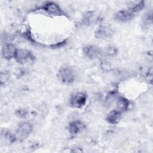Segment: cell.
Instances as JSON below:
<instances>
[{"label":"cell","mask_w":153,"mask_h":153,"mask_svg":"<svg viewBox=\"0 0 153 153\" xmlns=\"http://www.w3.org/2000/svg\"><path fill=\"white\" fill-rule=\"evenodd\" d=\"M57 77L59 81L64 84L72 83L75 78L74 70L69 66H63L58 71Z\"/></svg>","instance_id":"obj_1"},{"label":"cell","mask_w":153,"mask_h":153,"mask_svg":"<svg viewBox=\"0 0 153 153\" xmlns=\"http://www.w3.org/2000/svg\"><path fill=\"white\" fill-rule=\"evenodd\" d=\"M87 95L83 92H75L72 93L69 99V103L71 107L76 109L82 108L86 103Z\"/></svg>","instance_id":"obj_2"},{"label":"cell","mask_w":153,"mask_h":153,"mask_svg":"<svg viewBox=\"0 0 153 153\" xmlns=\"http://www.w3.org/2000/svg\"><path fill=\"white\" fill-rule=\"evenodd\" d=\"M33 130V127L31 123L29 122H23L20 123L16 132V138L19 140H23L27 137L31 133Z\"/></svg>","instance_id":"obj_3"},{"label":"cell","mask_w":153,"mask_h":153,"mask_svg":"<svg viewBox=\"0 0 153 153\" xmlns=\"http://www.w3.org/2000/svg\"><path fill=\"white\" fill-rule=\"evenodd\" d=\"M14 58L18 63L22 64L33 62L34 60V56L32 53L26 49H17Z\"/></svg>","instance_id":"obj_4"},{"label":"cell","mask_w":153,"mask_h":153,"mask_svg":"<svg viewBox=\"0 0 153 153\" xmlns=\"http://www.w3.org/2000/svg\"><path fill=\"white\" fill-rule=\"evenodd\" d=\"M114 34V29L108 26L100 25L94 32V36L98 39H106L111 38Z\"/></svg>","instance_id":"obj_5"},{"label":"cell","mask_w":153,"mask_h":153,"mask_svg":"<svg viewBox=\"0 0 153 153\" xmlns=\"http://www.w3.org/2000/svg\"><path fill=\"white\" fill-rule=\"evenodd\" d=\"M41 9L48 14L55 16H66V14L62 11L60 7L53 2H47L44 4Z\"/></svg>","instance_id":"obj_6"},{"label":"cell","mask_w":153,"mask_h":153,"mask_svg":"<svg viewBox=\"0 0 153 153\" xmlns=\"http://www.w3.org/2000/svg\"><path fill=\"white\" fill-rule=\"evenodd\" d=\"M82 51L84 55L90 59H99L103 54L100 48L93 45H87L84 46Z\"/></svg>","instance_id":"obj_7"},{"label":"cell","mask_w":153,"mask_h":153,"mask_svg":"<svg viewBox=\"0 0 153 153\" xmlns=\"http://www.w3.org/2000/svg\"><path fill=\"white\" fill-rule=\"evenodd\" d=\"M101 16L94 11L85 12L82 15V22L85 25H92L101 21Z\"/></svg>","instance_id":"obj_8"},{"label":"cell","mask_w":153,"mask_h":153,"mask_svg":"<svg viewBox=\"0 0 153 153\" xmlns=\"http://www.w3.org/2000/svg\"><path fill=\"white\" fill-rule=\"evenodd\" d=\"M134 16L135 14L128 8L127 10H122L116 13L114 16V19L118 22H126L130 20Z\"/></svg>","instance_id":"obj_9"},{"label":"cell","mask_w":153,"mask_h":153,"mask_svg":"<svg viewBox=\"0 0 153 153\" xmlns=\"http://www.w3.org/2000/svg\"><path fill=\"white\" fill-rule=\"evenodd\" d=\"M85 128V124L79 120L73 121L71 122L68 126V131L72 135H76L81 133Z\"/></svg>","instance_id":"obj_10"},{"label":"cell","mask_w":153,"mask_h":153,"mask_svg":"<svg viewBox=\"0 0 153 153\" xmlns=\"http://www.w3.org/2000/svg\"><path fill=\"white\" fill-rule=\"evenodd\" d=\"M17 49L11 43H5L2 48V56L6 59H11L14 57Z\"/></svg>","instance_id":"obj_11"},{"label":"cell","mask_w":153,"mask_h":153,"mask_svg":"<svg viewBox=\"0 0 153 153\" xmlns=\"http://www.w3.org/2000/svg\"><path fill=\"white\" fill-rule=\"evenodd\" d=\"M121 118V112L118 109L112 110L109 112L106 117V121L111 124H116Z\"/></svg>","instance_id":"obj_12"},{"label":"cell","mask_w":153,"mask_h":153,"mask_svg":"<svg viewBox=\"0 0 153 153\" xmlns=\"http://www.w3.org/2000/svg\"><path fill=\"white\" fill-rule=\"evenodd\" d=\"M130 102L127 99L124 97H120L117 99V106L118 110L120 111L121 112L124 111L128 108Z\"/></svg>","instance_id":"obj_13"},{"label":"cell","mask_w":153,"mask_h":153,"mask_svg":"<svg viewBox=\"0 0 153 153\" xmlns=\"http://www.w3.org/2000/svg\"><path fill=\"white\" fill-rule=\"evenodd\" d=\"M152 12L148 13L146 14V15L144 16V17L142 19V25L143 26V27L144 28H148L149 26H151L152 25Z\"/></svg>","instance_id":"obj_14"},{"label":"cell","mask_w":153,"mask_h":153,"mask_svg":"<svg viewBox=\"0 0 153 153\" xmlns=\"http://www.w3.org/2000/svg\"><path fill=\"white\" fill-rule=\"evenodd\" d=\"M145 7V1H140L139 2H137L136 4L130 6L128 8L134 14L141 11Z\"/></svg>","instance_id":"obj_15"},{"label":"cell","mask_w":153,"mask_h":153,"mask_svg":"<svg viewBox=\"0 0 153 153\" xmlns=\"http://www.w3.org/2000/svg\"><path fill=\"white\" fill-rule=\"evenodd\" d=\"M117 53V50L116 48L115 47H109L107 49L106 51V53L109 55H115V54Z\"/></svg>","instance_id":"obj_16"},{"label":"cell","mask_w":153,"mask_h":153,"mask_svg":"<svg viewBox=\"0 0 153 153\" xmlns=\"http://www.w3.org/2000/svg\"><path fill=\"white\" fill-rule=\"evenodd\" d=\"M146 77L148 78V82H150V83H152V69H151L148 71Z\"/></svg>","instance_id":"obj_17"}]
</instances>
